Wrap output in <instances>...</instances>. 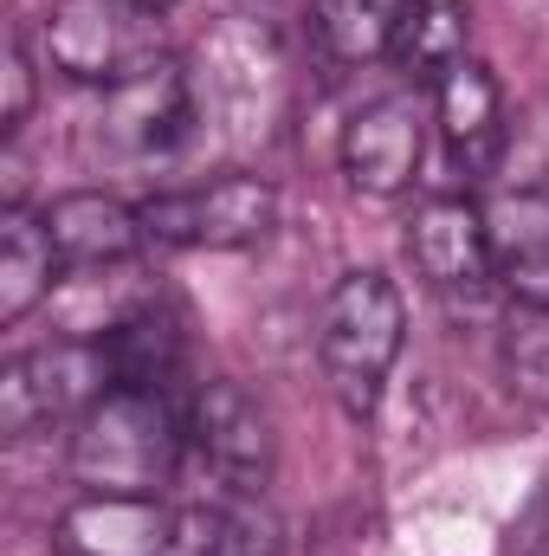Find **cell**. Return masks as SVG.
Instances as JSON below:
<instances>
[{
    "mask_svg": "<svg viewBox=\"0 0 549 556\" xmlns=\"http://www.w3.org/2000/svg\"><path fill=\"white\" fill-rule=\"evenodd\" d=\"M181 415L162 389L111 382L72 427V479L85 492L117 498H162V485L181 466Z\"/></svg>",
    "mask_w": 549,
    "mask_h": 556,
    "instance_id": "obj_1",
    "label": "cell"
},
{
    "mask_svg": "<svg viewBox=\"0 0 549 556\" xmlns=\"http://www.w3.org/2000/svg\"><path fill=\"white\" fill-rule=\"evenodd\" d=\"M401 337H408V311H401V291L382 273H349L323 298L317 356H323V376L349 415H375L382 382L401 356Z\"/></svg>",
    "mask_w": 549,
    "mask_h": 556,
    "instance_id": "obj_2",
    "label": "cell"
},
{
    "mask_svg": "<svg viewBox=\"0 0 549 556\" xmlns=\"http://www.w3.org/2000/svg\"><path fill=\"white\" fill-rule=\"evenodd\" d=\"M39 46L52 59V72L78 78V85H124L149 72L162 52V7L142 0H59L39 26Z\"/></svg>",
    "mask_w": 549,
    "mask_h": 556,
    "instance_id": "obj_3",
    "label": "cell"
},
{
    "mask_svg": "<svg viewBox=\"0 0 549 556\" xmlns=\"http://www.w3.org/2000/svg\"><path fill=\"white\" fill-rule=\"evenodd\" d=\"M137 214H142V233L162 240V247L240 253V247H259L278 227V194L259 175H220V181H201V188L149 194Z\"/></svg>",
    "mask_w": 549,
    "mask_h": 556,
    "instance_id": "obj_4",
    "label": "cell"
},
{
    "mask_svg": "<svg viewBox=\"0 0 549 556\" xmlns=\"http://www.w3.org/2000/svg\"><path fill=\"white\" fill-rule=\"evenodd\" d=\"M111 389L104 343H46L0 369V433L26 440L33 427H52L65 415H85Z\"/></svg>",
    "mask_w": 549,
    "mask_h": 556,
    "instance_id": "obj_5",
    "label": "cell"
},
{
    "mask_svg": "<svg viewBox=\"0 0 549 556\" xmlns=\"http://www.w3.org/2000/svg\"><path fill=\"white\" fill-rule=\"evenodd\" d=\"M201 124V104H194V85L175 59H155L149 72L124 78L104 91V111H98V142L149 162V155H175L181 142L194 137Z\"/></svg>",
    "mask_w": 549,
    "mask_h": 556,
    "instance_id": "obj_6",
    "label": "cell"
},
{
    "mask_svg": "<svg viewBox=\"0 0 549 556\" xmlns=\"http://www.w3.org/2000/svg\"><path fill=\"white\" fill-rule=\"evenodd\" d=\"M188 440L201 446L207 472H214L227 492L259 498V492L272 485V459H278L272 420H266V408H259L240 382H207V389H194V402H188Z\"/></svg>",
    "mask_w": 549,
    "mask_h": 556,
    "instance_id": "obj_7",
    "label": "cell"
},
{
    "mask_svg": "<svg viewBox=\"0 0 549 556\" xmlns=\"http://www.w3.org/2000/svg\"><path fill=\"white\" fill-rule=\"evenodd\" d=\"M408 253L420 278L446 298H478L498 285V253H491V220L478 201L465 194H446V201H426L408 227Z\"/></svg>",
    "mask_w": 549,
    "mask_h": 556,
    "instance_id": "obj_8",
    "label": "cell"
},
{
    "mask_svg": "<svg viewBox=\"0 0 549 556\" xmlns=\"http://www.w3.org/2000/svg\"><path fill=\"white\" fill-rule=\"evenodd\" d=\"M175 538L181 518L162 498H117V492H85L52 531L59 556H175Z\"/></svg>",
    "mask_w": 549,
    "mask_h": 556,
    "instance_id": "obj_9",
    "label": "cell"
},
{
    "mask_svg": "<svg viewBox=\"0 0 549 556\" xmlns=\"http://www.w3.org/2000/svg\"><path fill=\"white\" fill-rule=\"evenodd\" d=\"M433 111H439V137H446V155H452L459 175H472V181L498 175L505 142H511V117H505L498 78H491L478 59H459V65L439 78Z\"/></svg>",
    "mask_w": 549,
    "mask_h": 556,
    "instance_id": "obj_10",
    "label": "cell"
},
{
    "mask_svg": "<svg viewBox=\"0 0 549 556\" xmlns=\"http://www.w3.org/2000/svg\"><path fill=\"white\" fill-rule=\"evenodd\" d=\"M420 142H426V111L420 98H375L349 117L343 130V175L362 194H401L420 168Z\"/></svg>",
    "mask_w": 549,
    "mask_h": 556,
    "instance_id": "obj_11",
    "label": "cell"
},
{
    "mask_svg": "<svg viewBox=\"0 0 549 556\" xmlns=\"http://www.w3.org/2000/svg\"><path fill=\"white\" fill-rule=\"evenodd\" d=\"M485 220H491L498 285L524 311H549V194L544 188L505 194L498 207H485Z\"/></svg>",
    "mask_w": 549,
    "mask_h": 556,
    "instance_id": "obj_12",
    "label": "cell"
},
{
    "mask_svg": "<svg viewBox=\"0 0 549 556\" xmlns=\"http://www.w3.org/2000/svg\"><path fill=\"white\" fill-rule=\"evenodd\" d=\"M46 233L59 247V266H117V260L137 253L142 214L124 207L117 194L85 188V194H59L46 207Z\"/></svg>",
    "mask_w": 549,
    "mask_h": 556,
    "instance_id": "obj_13",
    "label": "cell"
},
{
    "mask_svg": "<svg viewBox=\"0 0 549 556\" xmlns=\"http://www.w3.org/2000/svg\"><path fill=\"white\" fill-rule=\"evenodd\" d=\"M59 247L46 233V214L7 207L0 214V324H20L46 291H52Z\"/></svg>",
    "mask_w": 549,
    "mask_h": 556,
    "instance_id": "obj_14",
    "label": "cell"
},
{
    "mask_svg": "<svg viewBox=\"0 0 549 556\" xmlns=\"http://www.w3.org/2000/svg\"><path fill=\"white\" fill-rule=\"evenodd\" d=\"M465 7L459 0H413L388 39V59L408 72L413 85H439L465 59Z\"/></svg>",
    "mask_w": 549,
    "mask_h": 556,
    "instance_id": "obj_15",
    "label": "cell"
},
{
    "mask_svg": "<svg viewBox=\"0 0 549 556\" xmlns=\"http://www.w3.org/2000/svg\"><path fill=\"white\" fill-rule=\"evenodd\" d=\"M413 0H317V39L343 59V65H362V59H375V52H388V39H395V26H401V13H408Z\"/></svg>",
    "mask_w": 549,
    "mask_h": 556,
    "instance_id": "obj_16",
    "label": "cell"
},
{
    "mask_svg": "<svg viewBox=\"0 0 549 556\" xmlns=\"http://www.w3.org/2000/svg\"><path fill=\"white\" fill-rule=\"evenodd\" d=\"M505 376L531 408H549V311L518 304V317L505 330Z\"/></svg>",
    "mask_w": 549,
    "mask_h": 556,
    "instance_id": "obj_17",
    "label": "cell"
},
{
    "mask_svg": "<svg viewBox=\"0 0 549 556\" xmlns=\"http://www.w3.org/2000/svg\"><path fill=\"white\" fill-rule=\"evenodd\" d=\"M26 111H33V65H26L20 46H7V111H0V130L13 137L26 124Z\"/></svg>",
    "mask_w": 549,
    "mask_h": 556,
    "instance_id": "obj_18",
    "label": "cell"
},
{
    "mask_svg": "<svg viewBox=\"0 0 549 556\" xmlns=\"http://www.w3.org/2000/svg\"><path fill=\"white\" fill-rule=\"evenodd\" d=\"M524 556H549V492L537 498V511L524 525Z\"/></svg>",
    "mask_w": 549,
    "mask_h": 556,
    "instance_id": "obj_19",
    "label": "cell"
},
{
    "mask_svg": "<svg viewBox=\"0 0 549 556\" xmlns=\"http://www.w3.org/2000/svg\"><path fill=\"white\" fill-rule=\"evenodd\" d=\"M142 7H168V0H142Z\"/></svg>",
    "mask_w": 549,
    "mask_h": 556,
    "instance_id": "obj_20",
    "label": "cell"
}]
</instances>
